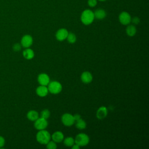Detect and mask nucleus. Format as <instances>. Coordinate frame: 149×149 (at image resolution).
<instances>
[{"mask_svg":"<svg viewBox=\"0 0 149 149\" xmlns=\"http://www.w3.org/2000/svg\"><path fill=\"white\" fill-rule=\"evenodd\" d=\"M94 12L90 9H86L83 10L81 14L80 20L84 25L91 24L94 20Z\"/></svg>","mask_w":149,"mask_h":149,"instance_id":"obj_1","label":"nucleus"},{"mask_svg":"<svg viewBox=\"0 0 149 149\" xmlns=\"http://www.w3.org/2000/svg\"><path fill=\"white\" fill-rule=\"evenodd\" d=\"M51 139V134L45 129L38 130L36 134V140L41 144H46Z\"/></svg>","mask_w":149,"mask_h":149,"instance_id":"obj_2","label":"nucleus"},{"mask_svg":"<svg viewBox=\"0 0 149 149\" xmlns=\"http://www.w3.org/2000/svg\"><path fill=\"white\" fill-rule=\"evenodd\" d=\"M48 91L52 94H58L62 91V86L61 83L58 81H49L47 85Z\"/></svg>","mask_w":149,"mask_h":149,"instance_id":"obj_3","label":"nucleus"},{"mask_svg":"<svg viewBox=\"0 0 149 149\" xmlns=\"http://www.w3.org/2000/svg\"><path fill=\"white\" fill-rule=\"evenodd\" d=\"M90 141L88 136L84 133H80L76 135L74 139V143L80 147H84L87 146Z\"/></svg>","mask_w":149,"mask_h":149,"instance_id":"obj_4","label":"nucleus"},{"mask_svg":"<svg viewBox=\"0 0 149 149\" xmlns=\"http://www.w3.org/2000/svg\"><path fill=\"white\" fill-rule=\"evenodd\" d=\"M61 122L63 125L67 127L72 126L75 122L73 115L69 113H65L62 115Z\"/></svg>","mask_w":149,"mask_h":149,"instance_id":"obj_5","label":"nucleus"},{"mask_svg":"<svg viewBox=\"0 0 149 149\" xmlns=\"http://www.w3.org/2000/svg\"><path fill=\"white\" fill-rule=\"evenodd\" d=\"M34 122V127L38 130L45 129V128H47L48 125L47 119L41 117H39Z\"/></svg>","mask_w":149,"mask_h":149,"instance_id":"obj_6","label":"nucleus"},{"mask_svg":"<svg viewBox=\"0 0 149 149\" xmlns=\"http://www.w3.org/2000/svg\"><path fill=\"white\" fill-rule=\"evenodd\" d=\"M131 16L130 15L125 11L121 12L119 15V22L123 25H128L131 22Z\"/></svg>","mask_w":149,"mask_h":149,"instance_id":"obj_7","label":"nucleus"},{"mask_svg":"<svg viewBox=\"0 0 149 149\" xmlns=\"http://www.w3.org/2000/svg\"><path fill=\"white\" fill-rule=\"evenodd\" d=\"M33 39L31 36L29 34H26L22 37L20 44L22 46L25 48H30V47L33 44Z\"/></svg>","mask_w":149,"mask_h":149,"instance_id":"obj_8","label":"nucleus"},{"mask_svg":"<svg viewBox=\"0 0 149 149\" xmlns=\"http://www.w3.org/2000/svg\"><path fill=\"white\" fill-rule=\"evenodd\" d=\"M69 32L67 29L65 28H61L57 30L55 34L56 39L59 41H63L66 39Z\"/></svg>","mask_w":149,"mask_h":149,"instance_id":"obj_9","label":"nucleus"},{"mask_svg":"<svg viewBox=\"0 0 149 149\" xmlns=\"http://www.w3.org/2000/svg\"><path fill=\"white\" fill-rule=\"evenodd\" d=\"M37 81L40 85L47 86L50 81V78L47 73H41L38 74L37 77Z\"/></svg>","mask_w":149,"mask_h":149,"instance_id":"obj_10","label":"nucleus"},{"mask_svg":"<svg viewBox=\"0 0 149 149\" xmlns=\"http://www.w3.org/2000/svg\"><path fill=\"white\" fill-rule=\"evenodd\" d=\"M93 75L88 71L83 72L80 76V79L81 81L84 84L90 83L93 80Z\"/></svg>","mask_w":149,"mask_h":149,"instance_id":"obj_11","label":"nucleus"},{"mask_svg":"<svg viewBox=\"0 0 149 149\" xmlns=\"http://www.w3.org/2000/svg\"><path fill=\"white\" fill-rule=\"evenodd\" d=\"M36 93L38 96L41 97H44L48 95L49 91L47 86L40 85L38 87H37L36 90Z\"/></svg>","mask_w":149,"mask_h":149,"instance_id":"obj_12","label":"nucleus"},{"mask_svg":"<svg viewBox=\"0 0 149 149\" xmlns=\"http://www.w3.org/2000/svg\"><path fill=\"white\" fill-rule=\"evenodd\" d=\"M108 114L107 108L105 106L99 107L96 112V117L99 119H102L106 118Z\"/></svg>","mask_w":149,"mask_h":149,"instance_id":"obj_13","label":"nucleus"},{"mask_svg":"<svg viewBox=\"0 0 149 149\" xmlns=\"http://www.w3.org/2000/svg\"><path fill=\"white\" fill-rule=\"evenodd\" d=\"M64 135L61 131H56L51 135V139L55 143H60L63 141Z\"/></svg>","mask_w":149,"mask_h":149,"instance_id":"obj_14","label":"nucleus"},{"mask_svg":"<svg viewBox=\"0 0 149 149\" xmlns=\"http://www.w3.org/2000/svg\"><path fill=\"white\" fill-rule=\"evenodd\" d=\"M23 56L27 60L32 59L34 57V52L32 49L26 48L23 52Z\"/></svg>","mask_w":149,"mask_h":149,"instance_id":"obj_15","label":"nucleus"},{"mask_svg":"<svg viewBox=\"0 0 149 149\" xmlns=\"http://www.w3.org/2000/svg\"><path fill=\"white\" fill-rule=\"evenodd\" d=\"M94 15L95 19H97L98 20H102L106 17L107 13L104 9H98L95 10V12H94Z\"/></svg>","mask_w":149,"mask_h":149,"instance_id":"obj_16","label":"nucleus"},{"mask_svg":"<svg viewBox=\"0 0 149 149\" xmlns=\"http://www.w3.org/2000/svg\"><path fill=\"white\" fill-rule=\"evenodd\" d=\"M27 118L30 121H35L39 118V113L36 110H30L27 113Z\"/></svg>","mask_w":149,"mask_h":149,"instance_id":"obj_17","label":"nucleus"},{"mask_svg":"<svg viewBox=\"0 0 149 149\" xmlns=\"http://www.w3.org/2000/svg\"><path fill=\"white\" fill-rule=\"evenodd\" d=\"M137 32V30L136 27L134 25H129L127 26L126 29V33L127 35L129 37L134 36Z\"/></svg>","mask_w":149,"mask_h":149,"instance_id":"obj_18","label":"nucleus"},{"mask_svg":"<svg viewBox=\"0 0 149 149\" xmlns=\"http://www.w3.org/2000/svg\"><path fill=\"white\" fill-rule=\"evenodd\" d=\"M74 123H75V126H76V128H77L78 129H80V130L84 129L87 126L86 121L81 118L76 120Z\"/></svg>","mask_w":149,"mask_h":149,"instance_id":"obj_19","label":"nucleus"},{"mask_svg":"<svg viewBox=\"0 0 149 149\" xmlns=\"http://www.w3.org/2000/svg\"><path fill=\"white\" fill-rule=\"evenodd\" d=\"M63 144L65 146L67 147H72L75 143H74V139L72 137L69 136L66 138H64L63 140Z\"/></svg>","mask_w":149,"mask_h":149,"instance_id":"obj_20","label":"nucleus"},{"mask_svg":"<svg viewBox=\"0 0 149 149\" xmlns=\"http://www.w3.org/2000/svg\"><path fill=\"white\" fill-rule=\"evenodd\" d=\"M66 40L70 44H74L76 42L77 38L76 36L72 32H70L68 33V36L66 37Z\"/></svg>","mask_w":149,"mask_h":149,"instance_id":"obj_21","label":"nucleus"},{"mask_svg":"<svg viewBox=\"0 0 149 149\" xmlns=\"http://www.w3.org/2000/svg\"><path fill=\"white\" fill-rule=\"evenodd\" d=\"M50 115H51L50 111L48 109H44L42 111H41L40 112V117L46 119L49 118Z\"/></svg>","mask_w":149,"mask_h":149,"instance_id":"obj_22","label":"nucleus"},{"mask_svg":"<svg viewBox=\"0 0 149 149\" xmlns=\"http://www.w3.org/2000/svg\"><path fill=\"white\" fill-rule=\"evenodd\" d=\"M46 147L48 149H55L57 148L56 143L53 140H49L47 144H46Z\"/></svg>","mask_w":149,"mask_h":149,"instance_id":"obj_23","label":"nucleus"},{"mask_svg":"<svg viewBox=\"0 0 149 149\" xmlns=\"http://www.w3.org/2000/svg\"><path fill=\"white\" fill-rule=\"evenodd\" d=\"M87 3L88 5L91 8L95 7L97 5V0H88Z\"/></svg>","mask_w":149,"mask_h":149,"instance_id":"obj_24","label":"nucleus"},{"mask_svg":"<svg viewBox=\"0 0 149 149\" xmlns=\"http://www.w3.org/2000/svg\"><path fill=\"white\" fill-rule=\"evenodd\" d=\"M22 45L21 44H19V43H16L13 45V49L15 51V52H18L19 51L21 48H22Z\"/></svg>","mask_w":149,"mask_h":149,"instance_id":"obj_25","label":"nucleus"},{"mask_svg":"<svg viewBox=\"0 0 149 149\" xmlns=\"http://www.w3.org/2000/svg\"><path fill=\"white\" fill-rule=\"evenodd\" d=\"M131 22H132L133 24H138L140 23V19H139L138 17L135 16V17H133L132 19H131Z\"/></svg>","mask_w":149,"mask_h":149,"instance_id":"obj_26","label":"nucleus"},{"mask_svg":"<svg viewBox=\"0 0 149 149\" xmlns=\"http://www.w3.org/2000/svg\"><path fill=\"white\" fill-rule=\"evenodd\" d=\"M5 139L2 136H0V148L2 147L5 145Z\"/></svg>","mask_w":149,"mask_h":149,"instance_id":"obj_27","label":"nucleus"},{"mask_svg":"<svg viewBox=\"0 0 149 149\" xmlns=\"http://www.w3.org/2000/svg\"><path fill=\"white\" fill-rule=\"evenodd\" d=\"M73 118H74V121L76 122V120L80 119L81 118V116L80 114H78V113H76L74 115H73Z\"/></svg>","mask_w":149,"mask_h":149,"instance_id":"obj_28","label":"nucleus"},{"mask_svg":"<svg viewBox=\"0 0 149 149\" xmlns=\"http://www.w3.org/2000/svg\"><path fill=\"white\" fill-rule=\"evenodd\" d=\"M71 147H72V149H79L80 147L79 145H77V144L74 143Z\"/></svg>","mask_w":149,"mask_h":149,"instance_id":"obj_29","label":"nucleus"},{"mask_svg":"<svg viewBox=\"0 0 149 149\" xmlns=\"http://www.w3.org/2000/svg\"><path fill=\"white\" fill-rule=\"evenodd\" d=\"M98 1H105L106 0H98Z\"/></svg>","mask_w":149,"mask_h":149,"instance_id":"obj_30","label":"nucleus"}]
</instances>
